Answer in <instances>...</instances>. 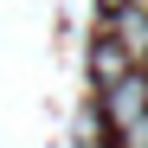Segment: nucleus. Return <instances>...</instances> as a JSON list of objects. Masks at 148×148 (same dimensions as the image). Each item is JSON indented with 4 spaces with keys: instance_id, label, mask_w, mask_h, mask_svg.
I'll return each mask as SVG.
<instances>
[{
    "instance_id": "2",
    "label": "nucleus",
    "mask_w": 148,
    "mask_h": 148,
    "mask_svg": "<svg viewBox=\"0 0 148 148\" xmlns=\"http://www.w3.org/2000/svg\"><path fill=\"white\" fill-rule=\"evenodd\" d=\"M110 45H122L135 64H148V13L142 7H116L110 13Z\"/></svg>"
},
{
    "instance_id": "3",
    "label": "nucleus",
    "mask_w": 148,
    "mask_h": 148,
    "mask_svg": "<svg viewBox=\"0 0 148 148\" xmlns=\"http://www.w3.org/2000/svg\"><path fill=\"white\" fill-rule=\"evenodd\" d=\"M129 71H142L122 45H110V39H97V52H90V77H97V90H110V84H122Z\"/></svg>"
},
{
    "instance_id": "1",
    "label": "nucleus",
    "mask_w": 148,
    "mask_h": 148,
    "mask_svg": "<svg viewBox=\"0 0 148 148\" xmlns=\"http://www.w3.org/2000/svg\"><path fill=\"white\" fill-rule=\"evenodd\" d=\"M103 116L122 148H148V71H129L122 84L103 90Z\"/></svg>"
}]
</instances>
